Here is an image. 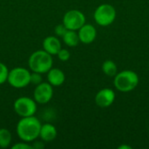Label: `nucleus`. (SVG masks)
Segmentation results:
<instances>
[{"mask_svg": "<svg viewBox=\"0 0 149 149\" xmlns=\"http://www.w3.org/2000/svg\"><path fill=\"white\" fill-rule=\"evenodd\" d=\"M116 17L115 8L107 3L100 5L94 11V19L96 23L101 26H107L111 24Z\"/></svg>", "mask_w": 149, "mask_h": 149, "instance_id": "423d86ee", "label": "nucleus"}, {"mask_svg": "<svg viewBox=\"0 0 149 149\" xmlns=\"http://www.w3.org/2000/svg\"><path fill=\"white\" fill-rule=\"evenodd\" d=\"M8 83L14 88H24L31 83V72L24 67H16L9 72Z\"/></svg>", "mask_w": 149, "mask_h": 149, "instance_id": "20e7f679", "label": "nucleus"}, {"mask_svg": "<svg viewBox=\"0 0 149 149\" xmlns=\"http://www.w3.org/2000/svg\"><path fill=\"white\" fill-rule=\"evenodd\" d=\"M139 83V77L134 71L126 70L115 75L113 84L115 87L123 93L134 90Z\"/></svg>", "mask_w": 149, "mask_h": 149, "instance_id": "7ed1b4c3", "label": "nucleus"}, {"mask_svg": "<svg viewBox=\"0 0 149 149\" xmlns=\"http://www.w3.org/2000/svg\"><path fill=\"white\" fill-rule=\"evenodd\" d=\"M62 38H63L64 43L69 47H75L79 45V38L78 33L75 31L68 30Z\"/></svg>", "mask_w": 149, "mask_h": 149, "instance_id": "4468645a", "label": "nucleus"}, {"mask_svg": "<svg viewBox=\"0 0 149 149\" xmlns=\"http://www.w3.org/2000/svg\"><path fill=\"white\" fill-rule=\"evenodd\" d=\"M65 79V73L58 68H51L47 72V80L52 86H61Z\"/></svg>", "mask_w": 149, "mask_h": 149, "instance_id": "f8f14e48", "label": "nucleus"}, {"mask_svg": "<svg viewBox=\"0 0 149 149\" xmlns=\"http://www.w3.org/2000/svg\"><path fill=\"white\" fill-rule=\"evenodd\" d=\"M53 96V88L49 82H41L37 85L34 93L33 98L34 100L38 104H47Z\"/></svg>", "mask_w": 149, "mask_h": 149, "instance_id": "6e6552de", "label": "nucleus"}, {"mask_svg": "<svg viewBox=\"0 0 149 149\" xmlns=\"http://www.w3.org/2000/svg\"><path fill=\"white\" fill-rule=\"evenodd\" d=\"M102 71L106 75L113 77L117 74V65L112 60H106L102 65Z\"/></svg>", "mask_w": 149, "mask_h": 149, "instance_id": "2eb2a0df", "label": "nucleus"}, {"mask_svg": "<svg viewBox=\"0 0 149 149\" xmlns=\"http://www.w3.org/2000/svg\"><path fill=\"white\" fill-rule=\"evenodd\" d=\"M9 69L7 66L0 62V85L5 83L8 79V75H9Z\"/></svg>", "mask_w": 149, "mask_h": 149, "instance_id": "f3484780", "label": "nucleus"}, {"mask_svg": "<svg viewBox=\"0 0 149 149\" xmlns=\"http://www.w3.org/2000/svg\"><path fill=\"white\" fill-rule=\"evenodd\" d=\"M42 82V77H41V73L38 72H32V73H31V83L34 84V85H38Z\"/></svg>", "mask_w": 149, "mask_h": 149, "instance_id": "6ab92c4d", "label": "nucleus"}, {"mask_svg": "<svg viewBox=\"0 0 149 149\" xmlns=\"http://www.w3.org/2000/svg\"><path fill=\"white\" fill-rule=\"evenodd\" d=\"M43 48L46 52H48L52 56V55H57L62 47H61V43L58 38H56L55 36H49L44 39Z\"/></svg>", "mask_w": 149, "mask_h": 149, "instance_id": "9b49d317", "label": "nucleus"}, {"mask_svg": "<svg viewBox=\"0 0 149 149\" xmlns=\"http://www.w3.org/2000/svg\"><path fill=\"white\" fill-rule=\"evenodd\" d=\"M11 142V134L6 128H0V148H6Z\"/></svg>", "mask_w": 149, "mask_h": 149, "instance_id": "dca6fc26", "label": "nucleus"}, {"mask_svg": "<svg viewBox=\"0 0 149 149\" xmlns=\"http://www.w3.org/2000/svg\"><path fill=\"white\" fill-rule=\"evenodd\" d=\"M53 60L52 55L45 50L34 52L29 58L28 65L32 72L38 73H46L52 67Z\"/></svg>", "mask_w": 149, "mask_h": 149, "instance_id": "f03ea898", "label": "nucleus"}, {"mask_svg": "<svg viewBox=\"0 0 149 149\" xmlns=\"http://www.w3.org/2000/svg\"><path fill=\"white\" fill-rule=\"evenodd\" d=\"M33 148H44V145H42L40 142H37L34 146H32Z\"/></svg>", "mask_w": 149, "mask_h": 149, "instance_id": "4be33fe9", "label": "nucleus"}, {"mask_svg": "<svg viewBox=\"0 0 149 149\" xmlns=\"http://www.w3.org/2000/svg\"><path fill=\"white\" fill-rule=\"evenodd\" d=\"M13 107L16 113L22 118L33 116L37 112V102L34 99L32 100L28 97H19L15 100Z\"/></svg>", "mask_w": 149, "mask_h": 149, "instance_id": "39448f33", "label": "nucleus"}, {"mask_svg": "<svg viewBox=\"0 0 149 149\" xmlns=\"http://www.w3.org/2000/svg\"><path fill=\"white\" fill-rule=\"evenodd\" d=\"M41 126L40 120L34 115L24 117L17 125V134L23 141L31 142L39 137Z\"/></svg>", "mask_w": 149, "mask_h": 149, "instance_id": "f257e3e1", "label": "nucleus"}, {"mask_svg": "<svg viewBox=\"0 0 149 149\" xmlns=\"http://www.w3.org/2000/svg\"><path fill=\"white\" fill-rule=\"evenodd\" d=\"M12 149H33V147L30 144H28L27 142L24 141V142H17L15 145H13L11 147Z\"/></svg>", "mask_w": 149, "mask_h": 149, "instance_id": "412c9836", "label": "nucleus"}, {"mask_svg": "<svg viewBox=\"0 0 149 149\" xmlns=\"http://www.w3.org/2000/svg\"><path fill=\"white\" fill-rule=\"evenodd\" d=\"M132 148L130 146H126V145H122L120 147H119V149H131Z\"/></svg>", "mask_w": 149, "mask_h": 149, "instance_id": "5701e85b", "label": "nucleus"}, {"mask_svg": "<svg viewBox=\"0 0 149 149\" xmlns=\"http://www.w3.org/2000/svg\"><path fill=\"white\" fill-rule=\"evenodd\" d=\"M63 24L68 30L77 31L86 24V17L80 10H71L64 15Z\"/></svg>", "mask_w": 149, "mask_h": 149, "instance_id": "0eeeda50", "label": "nucleus"}, {"mask_svg": "<svg viewBox=\"0 0 149 149\" xmlns=\"http://www.w3.org/2000/svg\"><path fill=\"white\" fill-rule=\"evenodd\" d=\"M78 31H79L78 35H79V41L82 42L83 44H86V45L91 44L96 38L97 31L95 27L92 24H85Z\"/></svg>", "mask_w": 149, "mask_h": 149, "instance_id": "9d476101", "label": "nucleus"}, {"mask_svg": "<svg viewBox=\"0 0 149 149\" xmlns=\"http://www.w3.org/2000/svg\"><path fill=\"white\" fill-rule=\"evenodd\" d=\"M115 100V93L112 89L104 88L98 92L95 96V102L98 107L106 108L110 107Z\"/></svg>", "mask_w": 149, "mask_h": 149, "instance_id": "1a4fd4ad", "label": "nucleus"}, {"mask_svg": "<svg viewBox=\"0 0 149 149\" xmlns=\"http://www.w3.org/2000/svg\"><path fill=\"white\" fill-rule=\"evenodd\" d=\"M39 137L43 141L50 142L52 141L57 137V129L56 127L50 123H45L41 126Z\"/></svg>", "mask_w": 149, "mask_h": 149, "instance_id": "ddd939ff", "label": "nucleus"}, {"mask_svg": "<svg viewBox=\"0 0 149 149\" xmlns=\"http://www.w3.org/2000/svg\"><path fill=\"white\" fill-rule=\"evenodd\" d=\"M67 31H68V29L65 27V25L64 24H61L57 25V26L55 27V30H54L55 34H56L57 36H59V37H63V36L65 34V32H66Z\"/></svg>", "mask_w": 149, "mask_h": 149, "instance_id": "aec40b11", "label": "nucleus"}, {"mask_svg": "<svg viewBox=\"0 0 149 149\" xmlns=\"http://www.w3.org/2000/svg\"><path fill=\"white\" fill-rule=\"evenodd\" d=\"M57 55H58V58H59V60H61V61H67L70 58V56H71L68 50L62 49V48L59 50V52H58Z\"/></svg>", "mask_w": 149, "mask_h": 149, "instance_id": "a211bd4d", "label": "nucleus"}]
</instances>
